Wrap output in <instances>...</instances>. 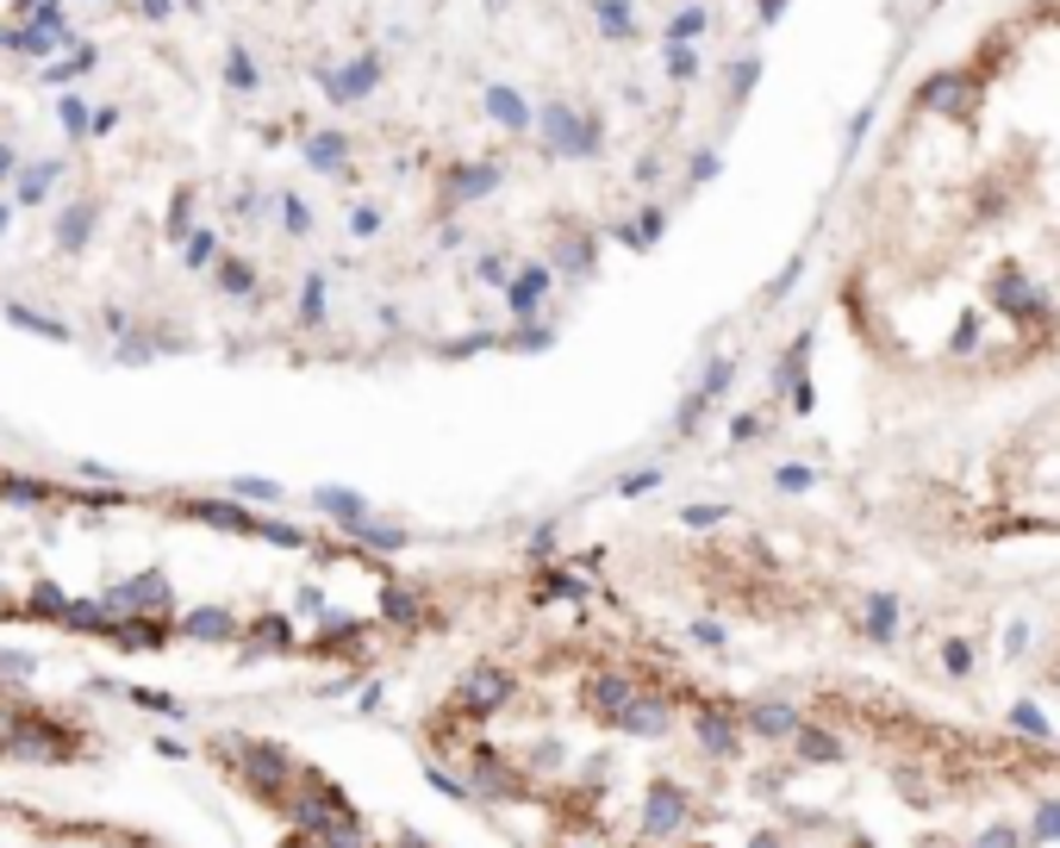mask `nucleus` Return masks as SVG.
Segmentation results:
<instances>
[{"label": "nucleus", "mask_w": 1060, "mask_h": 848, "mask_svg": "<svg viewBox=\"0 0 1060 848\" xmlns=\"http://www.w3.org/2000/svg\"><path fill=\"white\" fill-rule=\"evenodd\" d=\"M1017 730H1029V737H1048V723H1042V711H1029V706H1017Z\"/></svg>", "instance_id": "1a4fd4ad"}, {"label": "nucleus", "mask_w": 1060, "mask_h": 848, "mask_svg": "<svg viewBox=\"0 0 1060 848\" xmlns=\"http://www.w3.org/2000/svg\"><path fill=\"white\" fill-rule=\"evenodd\" d=\"M693 0H0V299L157 344L543 313L650 200Z\"/></svg>", "instance_id": "f257e3e1"}, {"label": "nucleus", "mask_w": 1060, "mask_h": 848, "mask_svg": "<svg viewBox=\"0 0 1060 848\" xmlns=\"http://www.w3.org/2000/svg\"><path fill=\"white\" fill-rule=\"evenodd\" d=\"M1054 836H1060V805H1042L1036 824H1029V842H1054Z\"/></svg>", "instance_id": "6e6552de"}, {"label": "nucleus", "mask_w": 1060, "mask_h": 848, "mask_svg": "<svg viewBox=\"0 0 1060 848\" xmlns=\"http://www.w3.org/2000/svg\"><path fill=\"white\" fill-rule=\"evenodd\" d=\"M456 586L287 512L0 462V630L126 655L363 668L456 624Z\"/></svg>", "instance_id": "f03ea898"}, {"label": "nucleus", "mask_w": 1060, "mask_h": 848, "mask_svg": "<svg viewBox=\"0 0 1060 848\" xmlns=\"http://www.w3.org/2000/svg\"><path fill=\"white\" fill-rule=\"evenodd\" d=\"M980 848H1017V830H1004V824H992V830L980 836Z\"/></svg>", "instance_id": "9d476101"}, {"label": "nucleus", "mask_w": 1060, "mask_h": 848, "mask_svg": "<svg viewBox=\"0 0 1060 848\" xmlns=\"http://www.w3.org/2000/svg\"><path fill=\"white\" fill-rule=\"evenodd\" d=\"M0 848H188L162 836L157 824L119 811H76V805H44L0 792Z\"/></svg>", "instance_id": "423d86ee"}, {"label": "nucleus", "mask_w": 1060, "mask_h": 848, "mask_svg": "<svg viewBox=\"0 0 1060 848\" xmlns=\"http://www.w3.org/2000/svg\"><path fill=\"white\" fill-rule=\"evenodd\" d=\"M100 723L69 699L32 692L0 674V768H81L100 755Z\"/></svg>", "instance_id": "39448f33"}, {"label": "nucleus", "mask_w": 1060, "mask_h": 848, "mask_svg": "<svg viewBox=\"0 0 1060 848\" xmlns=\"http://www.w3.org/2000/svg\"><path fill=\"white\" fill-rule=\"evenodd\" d=\"M1048 481H1060V424H1054V431H1042V437H1036L1023 456H1017V487H1011V500H1017V493H1029V487H1048Z\"/></svg>", "instance_id": "0eeeda50"}, {"label": "nucleus", "mask_w": 1060, "mask_h": 848, "mask_svg": "<svg viewBox=\"0 0 1060 848\" xmlns=\"http://www.w3.org/2000/svg\"><path fill=\"white\" fill-rule=\"evenodd\" d=\"M206 761L219 780L269 817L275 848H449L425 824L356 799L331 768L269 737H212Z\"/></svg>", "instance_id": "20e7f679"}, {"label": "nucleus", "mask_w": 1060, "mask_h": 848, "mask_svg": "<svg viewBox=\"0 0 1060 848\" xmlns=\"http://www.w3.org/2000/svg\"><path fill=\"white\" fill-rule=\"evenodd\" d=\"M849 299L935 362L1060 337V0H1029L911 88L861 200Z\"/></svg>", "instance_id": "7ed1b4c3"}]
</instances>
